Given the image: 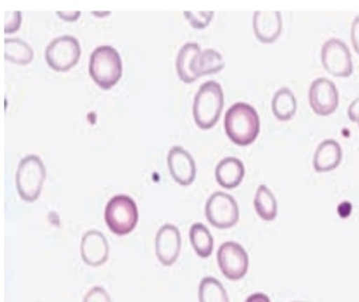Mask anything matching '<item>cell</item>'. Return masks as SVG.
Here are the masks:
<instances>
[{
	"label": "cell",
	"mask_w": 359,
	"mask_h": 302,
	"mask_svg": "<svg viewBox=\"0 0 359 302\" xmlns=\"http://www.w3.org/2000/svg\"><path fill=\"white\" fill-rule=\"evenodd\" d=\"M122 72L121 57L117 49L109 45L94 49L90 57L89 73L101 88H112L121 79Z\"/></svg>",
	"instance_id": "obj_3"
},
{
	"label": "cell",
	"mask_w": 359,
	"mask_h": 302,
	"mask_svg": "<svg viewBox=\"0 0 359 302\" xmlns=\"http://www.w3.org/2000/svg\"><path fill=\"white\" fill-rule=\"evenodd\" d=\"M205 217L217 229L232 228L238 221L239 209L237 202L225 192H216L205 204Z\"/></svg>",
	"instance_id": "obj_7"
},
{
	"label": "cell",
	"mask_w": 359,
	"mask_h": 302,
	"mask_svg": "<svg viewBox=\"0 0 359 302\" xmlns=\"http://www.w3.org/2000/svg\"><path fill=\"white\" fill-rule=\"evenodd\" d=\"M245 302H271L270 298L263 293H255L247 298Z\"/></svg>",
	"instance_id": "obj_30"
},
{
	"label": "cell",
	"mask_w": 359,
	"mask_h": 302,
	"mask_svg": "<svg viewBox=\"0 0 359 302\" xmlns=\"http://www.w3.org/2000/svg\"><path fill=\"white\" fill-rule=\"evenodd\" d=\"M254 205L259 217L265 221H273L278 216V202L274 194L266 185L259 186Z\"/></svg>",
	"instance_id": "obj_20"
},
{
	"label": "cell",
	"mask_w": 359,
	"mask_h": 302,
	"mask_svg": "<svg viewBox=\"0 0 359 302\" xmlns=\"http://www.w3.org/2000/svg\"><path fill=\"white\" fill-rule=\"evenodd\" d=\"M83 302H112V299L104 288L95 287L86 293Z\"/></svg>",
	"instance_id": "obj_25"
},
{
	"label": "cell",
	"mask_w": 359,
	"mask_h": 302,
	"mask_svg": "<svg viewBox=\"0 0 359 302\" xmlns=\"http://www.w3.org/2000/svg\"><path fill=\"white\" fill-rule=\"evenodd\" d=\"M224 58L219 52L212 48L205 49L201 51L195 60L193 66V73L196 78L217 73L224 68Z\"/></svg>",
	"instance_id": "obj_18"
},
{
	"label": "cell",
	"mask_w": 359,
	"mask_h": 302,
	"mask_svg": "<svg viewBox=\"0 0 359 302\" xmlns=\"http://www.w3.org/2000/svg\"><path fill=\"white\" fill-rule=\"evenodd\" d=\"M309 99L313 111L321 117L332 114L339 105V94L336 85L325 77L318 78L312 82Z\"/></svg>",
	"instance_id": "obj_10"
},
{
	"label": "cell",
	"mask_w": 359,
	"mask_h": 302,
	"mask_svg": "<svg viewBox=\"0 0 359 302\" xmlns=\"http://www.w3.org/2000/svg\"><path fill=\"white\" fill-rule=\"evenodd\" d=\"M81 53L79 41L75 37L65 35L56 37L48 45L45 58L52 69L65 72L77 64Z\"/></svg>",
	"instance_id": "obj_6"
},
{
	"label": "cell",
	"mask_w": 359,
	"mask_h": 302,
	"mask_svg": "<svg viewBox=\"0 0 359 302\" xmlns=\"http://www.w3.org/2000/svg\"><path fill=\"white\" fill-rule=\"evenodd\" d=\"M294 302H303V301H294Z\"/></svg>",
	"instance_id": "obj_31"
},
{
	"label": "cell",
	"mask_w": 359,
	"mask_h": 302,
	"mask_svg": "<svg viewBox=\"0 0 359 302\" xmlns=\"http://www.w3.org/2000/svg\"><path fill=\"white\" fill-rule=\"evenodd\" d=\"M189 239L194 250L200 258H208L212 254L214 239L203 223H194L189 230Z\"/></svg>",
	"instance_id": "obj_21"
},
{
	"label": "cell",
	"mask_w": 359,
	"mask_h": 302,
	"mask_svg": "<svg viewBox=\"0 0 359 302\" xmlns=\"http://www.w3.org/2000/svg\"><path fill=\"white\" fill-rule=\"evenodd\" d=\"M272 111L279 121H290L296 113L297 100L294 94L287 88H280L274 95L271 103Z\"/></svg>",
	"instance_id": "obj_19"
},
{
	"label": "cell",
	"mask_w": 359,
	"mask_h": 302,
	"mask_svg": "<svg viewBox=\"0 0 359 302\" xmlns=\"http://www.w3.org/2000/svg\"><path fill=\"white\" fill-rule=\"evenodd\" d=\"M224 95L218 82L209 81L201 86L195 97L193 115L196 125L208 130L216 125L224 109Z\"/></svg>",
	"instance_id": "obj_2"
},
{
	"label": "cell",
	"mask_w": 359,
	"mask_h": 302,
	"mask_svg": "<svg viewBox=\"0 0 359 302\" xmlns=\"http://www.w3.org/2000/svg\"><path fill=\"white\" fill-rule=\"evenodd\" d=\"M253 29L255 36L262 43H274L282 32V15L279 11L255 12Z\"/></svg>",
	"instance_id": "obj_14"
},
{
	"label": "cell",
	"mask_w": 359,
	"mask_h": 302,
	"mask_svg": "<svg viewBox=\"0 0 359 302\" xmlns=\"http://www.w3.org/2000/svg\"><path fill=\"white\" fill-rule=\"evenodd\" d=\"M245 165L235 157H228L220 161L216 168V179L222 188L233 189L238 188L245 177Z\"/></svg>",
	"instance_id": "obj_16"
},
{
	"label": "cell",
	"mask_w": 359,
	"mask_h": 302,
	"mask_svg": "<svg viewBox=\"0 0 359 302\" xmlns=\"http://www.w3.org/2000/svg\"><path fill=\"white\" fill-rule=\"evenodd\" d=\"M57 15L66 22H75L81 15L80 11H57Z\"/></svg>",
	"instance_id": "obj_29"
},
{
	"label": "cell",
	"mask_w": 359,
	"mask_h": 302,
	"mask_svg": "<svg viewBox=\"0 0 359 302\" xmlns=\"http://www.w3.org/2000/svg\"><path fill=\"white\" fill-rule=\"evenodd\" d=\"M224 126L229 139L238 146L252 144L257 138L261 122L257 111L246 103H237L226 111Z\"/></svg>",
	"instance_id": "obj_1"
},
{
	"label": "cell",
	"mask_w": 359,
	"mask_h": 302,
	"mask_svg": "<svg viewBox=\"0 0 359 302\" xmlns=\"http://www.w3.org/2000/svg\"><path fill=\"white\" fill-rule=\"evenodd\" d=\"M80 250L82 260L89 266H101L109 259V242L100 231H88L81 239Z\"/></svg>",
	"instance_id": "obj_13"
},
{
	"label": "cell",
	"mask_w": 359,
	"mask_h": 302,
	"mask_svg": "<svg viewBox=\"0 0 359 302\" xmlns=\"http://www.w3.org/2000/svg\"><path fill=\"white\" fill-rule=\"evenodd\" d=\"M217 263L226 279L241 280L249 270V256L241 244L228 242L222 244L217 251Z\"/></svg>",
	"instance_id": "obj_8"
},
{
	"label": "cell",
	"mask_w": 359,
	"mask_h": 302,
	"mask_svg": "<svg viewBox=\"0 0 359 302\" xmlns=\"http://www.w3.org/2000/svg\"><path fill=\"white\" fill-rule=\"evenodd\" d=\"M156 254L164 266H172L179 258L181 235L175 225L167 223L161 227L156 235Z\"/></svg>",
	"instance_id": "obj_11"
},
{
	"label": "cell",
	"mask_w": 359,
	"mask_h": 302,
	"mask_svg": "<svg viewBox=\"0 0 359 302\" xmlns=\"http://www.w3.org/2000/svg\"><path fill=\"white\" fill-rule=\"evenodd\" d=\"M22 23V13L20 11L6 12L5 32L12 33L18 30Z\"/></svg>",
	"instance_id": "obj_26"
},
{
	"label": "cell",
	"mask_w": 359,
	"mask_h": 302,
	"mask_svg": "<svg viewBox=\"0 0 359 302\" xmlns=\"http://www.w3.org/2000/svg\"><path fill=\"white\" fill-rule=\"evenodd\" d=\"M348 117L351 121L358 122L359 119V98L351 103L348 107Z\"/></svg>",
	"instance_id": "obj_28"
},
{
	"label": "cell",
	"mask_w": 359,
	"mask_h": 302,
	"mask_svg": "<svg viewBox=\"0 0 359 302\" xmlns=\"http://www.w3.org/2000/svg\"><path fill=\"white\" fill-rule=\"evenodd\" d=\"M351 39H352L355 51L359 55V15L355 18L351 28Z\"/></svg>",
	"instance_id": "obj_27"
},
{
	"label": "cell",
	"mask_w": 359,
	"mask_h": 302,
	"mask_svg": "<svg viewBox=\"0 0 359 302\" xmlns=\"http://www.w3.org/2000/svg\"><path fill=\"white\" fill-rule=\"evenodd\" d=\"M185 18L191 23V26L196 29H204L208 27V25L212 20L214 12L213 11H185L184 13Z\"/></svg>",
	"instance_id": "obj_24"
},
{
	"label": "cell",
	"mask_w": 359,
	"mask_h": 302,
	"mask_svg": "<svg viewBox=\"0 0 359 302\" xmlns=\"http://www.w3.org/2000/svg\"><path fill=\"white\" fill-rule=\"evenodd\" d=\"M168 165L172 179L177 184L187 186L196 179V166L195 160L183 147L175 146L168 155Z\"/></svg>",
	"instance_id": "obj_12"
},
{
	"label": "cell",
	"mask_w": 359,
	"mask_h": 302,
	"mask_svg": "<svg viewBox=\"0 0 359 302\" xmlns=\"http://www.w3.org/2000/svg\"><path fill=\"white\" fill-rule=\"evenodd\" d=\"M321 60L324 68L337 77H348L353 72L349 48L341 40L332 39L322 47Z\"/></svg>",
	"instance_id": "obj_9"
},
{
	"label": "cell",
	"mask_w": 359,
	"mask_h": 302,
	"mask_svg": "<svg viewBox=\"0 0 359 302\" xmlns=\"http://www.w3.org/2000/svg\"><path fill=\"white\" fill-rule=\"evenodd\" d=\"M34 57V52L24 41L19 39H5V58L6 60L20 65L30 63Z\"/></svg>",
	"instance_id": "obj_22"
},
{
	"label": "cell",
	"mask_w": 359,
	"mask_h": 302,
	"mask_svg": "<svg viewBox=\"0 0 359 302\" xmlns=\"http://www.w3.org/2000/svg\"><path fill=\"white\" fill-rule=\"evenodd\" d=\"M342 159L340 144L335 140H324L317 147L313 156V168L320 173L329 172L339 166Z\"/></svg>",
	"instance_id": "obj_15"
},
{
	"label": "cell",
	"mask_w": 359,
	"mask_h": 302,
	"mask_svg": "<svg viewBox=\"0 0 359 302\" xmlns=\"http://www.w3.org/2000/svg\"><path fill=\"white\" fill-rule=\"evenodd\" d=\"M198 296L200 302H229L224 285L213 277H205L201 281Z\"/></svg>",
	"instance_id": "obj_23"
},
{
	"label": "cell",
	"mask_w": 359,
	"mask_h": 302,
	"mask_svg": "<svg viewBox=\"0 0 359 302\" xmlns=\"http://www.w3.org/2000/svg\"><path fill=\"white\" fill-rule=\"evenodd\" d=\"M201 51L199 44L189 42L185 44L177 53L176 60L177 76L185 84H192V82L197 80L193 73V66L196 58Z\"/></svg>",
	"instance_id": "obj_17"
},
{
	"label": "cell",
	"mask_w": 359,
	"mask_h": 302,
	"mask_svg": "<svg viewBox=\"0 0 359 302\" xmlns=\"http://www.w3.org/2000/svg\"><path fill=\"white\" fill-rule=\"evenodd\" d=\"M46 168L39 156L31 155L20 161L16 172V188L22 199L33 202L39 199L42 192Z\"/></svg>",
	"instance_id": "obj_4"
},
{
	"label": "cell",
	"mask_w": 359,
	"mask_h": 302,
	"mask_svg": "<svg viewBox=\"0 0 359 302\" xmlns=\"http://www.w3.org/2000/svg\"><path fill=\"white\" fill-rule=\"evenodd\" d=\"M358 126H359V119H358Z\"/></svg>",
	"instance_id": "obj_32"
},
{
	"label": "cell",
	"mask_w": 359,
	"mask_h": 302,
	"mask_svg": "<svg viewBox=\"0 0 359 302\" xmlns=\"http://www.w3.org/2000/svg\"><path fill=\"white\" fill-rule=\"evenodd\" d=\"M106 225L118 237L129 235L137 225V205L127 195H117L107 202L104 212Z\"/></svg>",
	"instance_id": "obj_5"
}]
</instances>
